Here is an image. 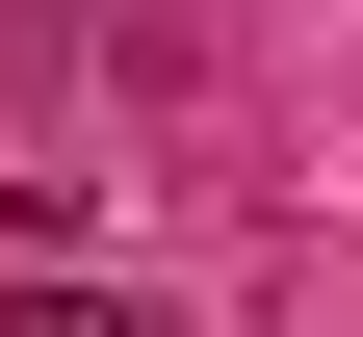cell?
<instances>
[{
    "instance_id": "obj_2",
    "label": "cell",
    "mask_w": 363,
    "mask_h": 337,
    "mask_svg": "<svg viewBox=\"0 0 363 337\" xmlns=\"http://www.w3.org/2000/svg\"><path fill=\"white\" fill-rule=\"evenodd\" d=\"M26 26H52V0H26Z\"/></svg>"
},
{
    "instance_id": "obj_1",
    "label": "cell",
    "mask_w": 363,
    "mask_h": 337,
    "mask_svg": "<svg viewBox=\"0 0 363 337\" xmlns=\"http://www.w3.org/2000/svg\"><path fill=\"white\" fill-rule=\"evenodd\" d=\"M0 337H156V311H130V285H26Z\"/></svg>"
}]
</instances>
